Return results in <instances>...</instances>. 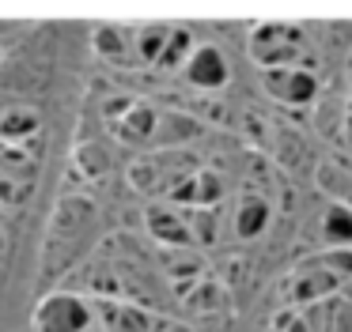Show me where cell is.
<instances>
[{"label":"cell","instance_id":"4","mask_svg":"<svg viewBox=\"0 0 352 332\" xmlns=\"http://www.w3.org/2000/svg\"><path fill=\"white\" fill-rule=\"evenodd\" d=\"M95 321L102 332H155L160 317L137 298H91Z\"/></svg>","mask_w":352,"mask_h":332},{"label":"cell","instance_id":"29","mask_svg":"<svg viewBox=\"0 0 352 332\" xmlns=\"http://www.w3.org/2000/svg\"><path fill=\"white\" fill-rule=\"evenodd\" d=\"M4 249H8V230L0 226V253H4Z\"/></svg>","mask_w":352,"mask_h":332},{"label":"cell","instance_id":"16","mask_svg":"<svg viewBox=\"0 0 352 332\" xmlns=\"http://www.w3.org/2000/svg\"><path fill=\"white\" fill-rule=\"evenodd\" d=\"M42 117L31 106H8L0 113V143H31L38 140Z\"/></svg>","mask_w":352,"mask_h":332},{"label":"cell","instance_id":"3","mask_svg":"<svg viewBox=\"0 0 352 332\" xmlns=\"http://www.w3.org/2000/svg\"><path fill=\"white\" fill-rule=\"evenodd\" d=\"M337 291H341V279H337L326 264L322 261H303L288 276V283H284L280 294H284L288 306L307 309V306H314V302H322V298H333Z\"/></svg>","mask_w":352,"mask_h":332},{"label":"cell","instance_id":"7","mask_svg":"<svg viewBox=\"0 0 352 332\" xmlns=\"http://www.w3.org/2000/svg\"><path fill=\"white\" fill-rule=\"evenodd\" d=\"M160 268H163V279L182 294V291H190L197 279H205L208 261L201 257L197 246H175V249H163L160 253Z\"/></svg>","mask_w":352,"mask_h":332},{"label":"cell","instance_id":"8","mask_svg":"<svg viewBox=\"0 0 352 332\" xmlns=\"http://www.w3.org/2000/svg\"><path fill=\"white\" fill-rule=\"evenodd\" d=\"M182 75L197 91H220V87H228V80H231V64H228L220 45H197Z\"/></svg>","mask_w":352,"mask_h":332},{"label":"cell","instance_id":"19","mask_svg":"<svg viewBox=\"0 0 352 332\" xmlns=\"http://www.w3.org/2000/svg\"><path fill=\"white\" fill-rule=\"evenodd\" d=\"M182 298V306L190 309V313H216V309H223V302H228V294H223V283H216V279H197V283L190 287V291L178 294Z\"/></svg>","mask_w":352,"mask_h":332},{"label":"cell","instance_id":"9","mask_svg":"<svg viewBox=\"0 0 352 332\" xmlns=\"http://www.w3.org/2000/svg\"><path fill=\"white\" fill-rule=\"evenodd\" d=\"M167 200L178 204V208H220L223 178L216 170H208V166H201V170H193L190 178H186L182 185L167 196Z\"/></svg>","mask_w":352,"mask_h":332},{"label":"cell","instance_id":"21","mask_svg":"<svg viewBox=\"0 0 352 332\" xmlns=\"http://www.w3.org/2000/svg\"><path fill=\"white\" fill-rule=\"evenodd\" d=\"M190 57H193V34L186 27H170V42L155 68H163V72H186Z\"/></svg>","mask_w":352,"mask_h":332},{"label":"cell","instance_id":"17","mask_svg":"<svg viewBox=\"0 0 352 332\" xmlns=\"http://www.w3.org/2000/svg\"><path fill=\"white\" fill-rule=\"evenodd\" d=\"M95 53L114 64H137V49H133V30L129 27H95L91 34Z\"/></svg>","mask_w":352,"mask_h":332},{"label":"cell","instance_id":"5","mask_svg":"<svg viewBox=\"0 0 352 332\" xmlns=\"http://www.w3.org/2000/svg\"><path fill=\"white\" fill-rule=\"evenodd\" d=\"M261 91L280 106H307L318 95V75L311 68H269L261 72Z\"/></svg>","mask_w":352,"mask_h":332},{"label":"cell","instance_id":"24","mask_svg":"<svg viewBox=\"0 0 352 332\" xmlns=\"http://www.w3.org/2000/svg\"><path fill=\"white\" fill-rule=\"evenodd\" d=\"M318 261L326 264L341 283H344V279H352V249H326V253H318Z\"/></svg>","mask_w":352,"mask_h":332},{"label":"cell","instance_id":"10","mask_svg":"<svg viewBox=\"0 0 352 332\" xmlns=\"http://www.w3.org/2000/svg\"><path fill=\"white\" fill-rule=\"evenodd\" d=\"M299 313H303L307 332H352V294L337 291L333 298H322Z\"/></svg>","mask_w":352,"mask_h":332},{"label":"cell","instance_id":"12","mask_svg":"<svg viewBox=\"0 0 352 332\" xmlns=\"http://www.w3.org/2000/svg\"><path fill=\"white\" fill-rule=\"evenodd\" d=\"M95 215V204L87 196H61V204L54 208V219H50V246L57 241H72Z\"/></svg>","mask_w":352,"mask_h":332},{"label":"cell","instance_id":"6","mask_svg":"<svg viewBox=\"0 0 352 332\" xmlns=\"http://www.w3.org/2000/svg\"><path fill=\"white\" fill-rule=\"evenodd\" d=\"M144 226L160 249H175V246H193V234H190V219L178 204L170 200H152L144 208Z\"/></svg>","mask_w":352,"mask_h":332},{"label":"cell","instance_id":"26","mask_svg":"<svg viewBox=\"0 0 352 332\" xmlns=\"http://www.w3.org/2000/svg\"><path fill=\"white\" fill-rule=\"evenodd\" d=\"M220 272H223V287H239V276L246 272V257L243 253H231L228 261L220 264Z\"/></svg>","mask_w":352,"mask_h":332},{"label":"cell","instance_id":"25","mask_svg":"<svg viewBox=\"0 0 352 332\" xmlns=\"http://www.w3.org/2000/svg\"><path fill=\"white\" fill-rule=\"evenodd\" d=\"M31 189H34V185H27V181L0 178V204H4V208H19V204H27Z\"/></svg>","mask_w":352,"mask_h":332},{"label":"cell","instance_id":"27","mask_svg":"<svg viewBox=\"0 0 352 332\" xmlns=\"http://www.w3.org/2000/svg\"><path fill=\"white\" fill-rule=\"evenodd\" d=\"M341 140L352 147V98L341 106Z\"/></svg>","mask_w":352,"mask_h":332},{"label":"cell","instance_id":"15","mask_svg":"<svg viewBox=\"0 0 352 332\" xmlns=\"http://www.w3.org/2000/svg\"><path fill=\"white\" fill-rule=\"evenodd\" d=\"M318 238L329 249H352V208L329 200L318 215Z\"/></svg>","mask_w":352,"mask_h":332},{"label":"cell","instance_id":"20","mask_svg":"<svg viewBox=\"0 0 352 332\" xmlns=\"http://www.w3.org/2000/svg\"><path fill=\"white\" fill-rule=\"evenodd\" d=\"M186 219H190V234L197 249L220 241V208H186Z\"/></svg>","mask_w":352,"mask_h":332},{"label":"cell","instance_id":"13","mask_svg":"<svg viewBox=\"0 0 352 332\" xmlns=\"http://www.w3.org/2000/svg\"><path fill=\"white\" fill-rule=\"evenodd\" d=\"M110 132H114L122 143H148V140H155V132H160V113H155L148 102H133L129 110L110 125Z\"/></svg>","mask_w":352,"mask_h":332},{"label":"cell","instance_id":"18","mask_svg":"<svg viewBox=\"0 0 352 332\" xmlns=\"http://www.w3.org/2000/svg\"><path fill=\"white\" fill-rule=\"evenodd\" d=\"M170 42V27H160V23H152V27H133V49H137V64H148L155 68L163 57V49H167Z\"/></svg>","mask_w":352,"mask_h":332},{"label":"cell","instance_id":"2","mask_svg":"<svg viewBox=\"0 0 352 332\" xmlns=\"http://www.w3.org/2000/svg\"><path fill=\"white\" fill-rule=\"evenodd\" d=\"M34 332H91L95 306L80 291H50L31 313Z\"/></svg>","mask_w":352,"mask_h":332},{"label":"cell","instance_id":"1","mask_svg":"<svg viewBox=\"0 0 352 332\" xmlns=\"http://www.w3.org/2000/svg\"><path fill=\"white\" fill-rule=\"evenodd\" d=\"M250 60L269 72V68H303L307 57V27L299 23H258L250 30Z\"/></svg>","mask_w":352,"mask_h":332},{"label":"cell","instance_id":"14","mask_svg":"<svg viewBox=\"0 0 352 332\" xmlns=\"http://www.w3.org/2000/svg\"><path fill=\"white\" fill-rule=\"evenodd\" d=\"M38 140H31V143H0V178L34 185V170H38V151H34V143Z\"/></svg>","mask_w":352,"mask_h":332},{"label":"cell","instance_id":"22","mask_svg":"<svg viewBox=\"0 0 352 332\" xmlns=\"http://www.w3.org/2000/svg\"><path fill=\"white\" fill-rule=\"evenodd\" d=\"M193 132H197V121H190L186 113H178V110L160 113V132H155V140H163V143H182V140H190Z\"/></svg>","mask_w":352,"mask_h":332},{"label":"cell","instance_id":"11","mask_svg":"<svg viewBox=\"0 0 352 332\" xmlns=\"http://www.w3.org/2000/svg\"><path fill=\"white\" fill-rule=\"evenodd\" d=\"M269 223H273V204L265 200L261 193H243L235 204V211H231V230H235L239 241H254L261 238V234L269 230Z\"/></svg>","mask_w":352,"mask_h":332},{"label":"cell","instance_id":"23","mask_svg":"<svg viewBox=\"0 0 352 332\" xmlns=\"http://www.w3.org/2000/svg\"><path fill=\"white\" fill-rule=\"evenodd\" d=\"M76 166L87 174V178H102V174L110 170V155L107 147H102L99 140H84L76 147Z\"/></svg>","mask_w":352,"mask_h":332},{"label":"cell","instance_id":"28","mask_svg":"<svg viewBox=\"0 0 352 332\" xmlns=\"http://www.w3.org/2000/svg\"><path fill=\"white\" fill-rule=\"evenodd\" d=\"M155 332H193L190 324H182V321H160V329Z\"/></svg>","mask_w":352,"mask_h":332}]
</instances>
